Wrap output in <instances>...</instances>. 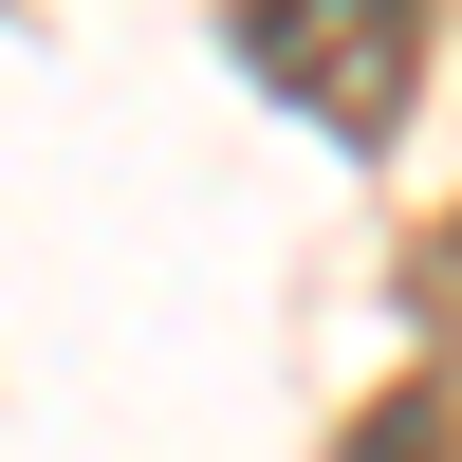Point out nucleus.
Returning a JSON list of instances; mask_svg holds the SVG:
<instances>
[{"instance_id":"f257e3e1","label":"nucleus","mask_w":462,"mask_h":462,"mask_svg":"<svg viewBox=\"0 0 462 462\" xmlns=\"http://www.w3.org/2000/svg\"><path fill=\"white\" fill-rule=\"evenodd\" d=\"M241 74L333 148H389V111L426 93V0H241Z\"/></svg>"}]
</instances>
